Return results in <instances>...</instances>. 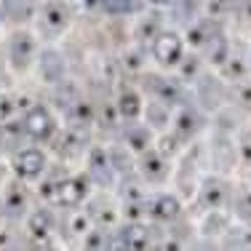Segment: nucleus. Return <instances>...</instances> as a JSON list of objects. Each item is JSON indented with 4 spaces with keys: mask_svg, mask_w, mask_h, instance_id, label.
<instances>
[{
    "mask_svg": "<svg viewBox=\"0 0 251 251\" xmlns=\"http://www.w3.org/2000/svg\"><path fill=\"white\" fill-rule=\"evenodd\" d=\"M43 40L38 38L32 27H14L3 40V59L5 67L14 77H25L35 70L40 59V51H43Z\"/></svg>",
    "mask_w": 251,
    "mask_h": 251,
    "instance_id": "obj_1",
    "label": "nucleus"
},
{
    "mask_svg": "<svg viewBox=\"0 0 251 251\" xmlns=\"http://www.w3.org/2000/svg\"><path fill=\"white\" fill-rule=\"evenodd\" d=\"M75 19L73 0H38V8L32 16V29L43 43H56L67 35Z\"/></svg>",
    "mask_w": 251,
    "mask_h": 251,
    "instance_id": "obj_2",
    "label": "nucleus"
},
{
    "mask_svg": "<svg viewBox=\"0 0 251 251\" xmlns=\"http://www.w3.org/2000/svg\"><path fill=\"white\" fill-rule=\"evenodd\" d=\"M187 38L184 32H179L174 27H163L158 35L152 38V43L147 46V56L152 59L155 70H166V73H176V67L184 62L187 56Z\"/></svg>",
    "mask_w": 251,
    "mask_h": 251,
    "instance_id": "obj_3",
    "label": "nucleus"
},
{
    "mask_svg": "<svg viewBox=\"0 0 251 251\" xmlns=\"http://www.w3.org/2000/svg\"><path fill=\"white\" fill-rule=\"evenodd\" d=\"M8 166H11V174L16 179L27 184H38L40 179L49 174L51 169V158L46 152L43 145H35V142H27L25 147H19L16 152L8 155Z\"/></svg>",
    "mask_w": 251,
    "mask_h": 251,
    "instance_id": "obj_4",
    "label": "nucleus"
},
{
    "mask_svg": "<svg viewBox=\"0 0 251 251\" xmlns=\"http://www.w3.org/2000/svg\"><path fill=\"white\" fill-rule=\"evenodd\" d=\"M22 123H25L27 139L35 142V145H51L56 139V134L62 131V118L46 101H32L22 112Z\"/></svg>",
    "mask_w": 251,
    "mask_h": 251,
    "instance_id": "obj_5",
    "label": "nucleus"
},
{
    "mask_svg": "<svg viewBox=\"0 0 251 251\" xmlns=\"http://www.w3.org/2000/svg\"><path fill=\"white\" fill-rule=\"evenodd\" d=\"M94 190L97 187H94L91 176H88L86 171H70V174H64L62 182H59L51 206L62 208V211H67V208H83L88 203V198H91Z\"/></svg>",
    "mask_w": 251,
    "mask_h": 251,
    "instance_id": "obj_6",
    "label": "nucleus"
},
{
    "mask_svg": "<svg viewBox=\"0 0 251 251\" xmlns=\"http://www.w3.org/2000/svg\"><path fill=\"white\" fill-rule=\"evenodd\" d=\"M174 158H169L163 150L158 147H150L142 155H136V174L147 184V187H166L174 176Z\"/></svg>",
    "mask_w": 251,
    "mask_h": 251,
    "instance_id": "obj_7",
    "label": "nucleus"
},
{
    "mask_svg": "<svg viewBox=\"0 0 251 251\" xmlns=\"http://www.w3.org/2000/svg\"><path fill=\"white\" fill-rule=\"evenodd\" d=\"M184 211V198L176 190H166V187H152L147 195V219L160 227L176 225L179 217Z\"/></svg>",
    "mask_w": 251,
    "mask_h": 251,
    "instance_id": "obj_8",
    "label": "nucleus"
},
{
    "mask_svg": "<svg viewBox=\"0 0 251 251\" xmlns=\"http://www.w3.org/2000/svg\"><path fill=\"white\" fill-rule=\"evenodd\" d=\"M86 174L91 176L97 190H112L121 182V174L115 169V158H112V147L94 145L86 152Z\"/></svg>",
    "mask_w": 251,
    "mask_h": 251,
    "instance_id": "obj_9",
    "label": "nucleus"
},
{
    "mask_svg": "<svg viewBox=\"0 0 251 251\" xmlns=\"http://www.w3.org/2000/svg\"><path fill=\"white\" fill-rule=\"evenodd\" d=\"M51 203L46 206H32V211L25 217V235L32 238L38 246H51V238L59 235V217L53 214Z\"/></svg>",
    "mask_w": 251,
    "mask_h": 251,
    "instance_id": "obj_10",
    "label": "nucleus"
},
{
    "mask_svg": "<svg viewBox=\"0 0 251 251\" xmlns=\"http://www.w3.org/2000/svg\"><path fill=\"white\" fill-rule=\"evenodd\" d=\"M3 195V211H5V222H25V217L32 211V198H29V184L22 179L11 176L8 182L0 187Z\"/></svg>",
    "mask_w": 251,
    "mask_h": 251,
    "instance_id": "obj_11",
    "label": "nucleus"
},
{
    "mask_svg": "<svg viewBox=\"0 0 251 251\" xmlns=\"http://www.w3.org/2000/svg\"><path fill=\"white\" fill-rule=\"evenodd\" d=\"M118 249H152L155 246V222L150 219H121L115 227Z\"/></svg>",
    "mask_w": 251,
    "mask_h": 251,
    "instance_id": "obj_12",
    "label": "nucleus"
},
{
    "mask_svg": "<svg viewBox=\"0 0 251 251\" xmlns=\"http://www.w3.org/2000/svg\"><path fill=\"white\" fill-rule=\"evenodd\" d=\"M112 101H115V110H118V115H121V121L131 123V121H142L147 97L142 94L139 86H134V83H118V91H115V97H112Z\"/></svg>",
    "mask_w": 251,
    "mask_h": 251,
    "instance_id": "obj_13",
    "label": "nucleus"
},
{
    "mask_svg": "<svg viewBox=\"0 0 251 251\" xmlns=\"http://www.w3.org/2000/svg\"><path fill=\"white\" fill-rule=\"evenodd\" d=\"M203 115H201V107L198 104H190V101H182L179 107H174V121H171V134L182 139V145H187L195 134L201 131V123Z\"/></svg>",
    "mask_w": 251,
    "mask_h": 251,
    "instance_id": "obj_14",
    "label": "nucleus"
},
{
    "mask_svg": "<svg viewBox=\"0 0 251 251\" xmlns=\"http://www.w3.org/2000/svg\"><path fill=\"white\" fill-rule=\"evenodd\" d=\"M158 139V134L147 126L145 121H131V123H121V145L126 150H131L134 155H142L145 150H150Z\"/></svg>",
    "mask_w": 251,
    "mask_h": 251,
    "instance_id": "obj_15",
    "label": "nucleus"
},
{
    "mask_svg": "<svg viewBox=\"0 0 251 251\" xmlns=\"http://www.w3.org/2000/svg\"><path fill=\"white\" fill-rule=\"evenodd\" d=\"M195 198L206 211H217V208L225 206L227 198V184L219 176H203L198 182V190H195Z\"/></svg>",
    "mask_w": 251,
    "mask_h": 251,
    "instance_id": "obj_16",
    "label": "nucleus"
},
{
    "mask_svg": "<svg viewBox=\"0 0 251 251\" xmlns=\"http://www.w3.org/2000/svg\"><path fill=\"white\" fill-rule=\"evenodd\" d=\"M27 131L22 118H14V121H5L0 123V155H11L16 152L19 147L27 145Z\"/></svg>",
    "mask_w": 251,
    "mask_h": 251,
    "instance_id": "obj_17",
    "label": "nucleus"
},
{
    "mask_svg": "<svg viewBox=\"0 0 251 251\" xmlns=\"http://www.w3.org/2000/svg\"><path fill=\"white\" fill-rule=\"evenodd\" d=\"M163 27L166 25L160 22V16H152V22H150V14L139 11V14L134 16V22H131V40H134V46H150L152 38Z\"/></svg>",
    "mask_w": 251,
    "mask_h": 251,
    "instance_id": "obj_18",
    "label": "nucleus"
},
{
    "mask_svg": "<svg viewBox=\"0 0 251 251\" xmlns=\"http://www.w3.org/2000/svg\"><path fill=\"white\" fill-rule=\"evenodd\" d=\"M19 112H22L19 97H14L11 91H3V88H0V123L14 121V118L19 115Z\"/></svg>",
    "mask_w": 251,
    "mask_h": 251,
    "instance_id": "obj_19",
    "label": "nucleus"
},
{
    "mask_svg": "<svg viewBox=\"0 0 251 251\" xmlns=\"http://www.w3.org/2000/svg\"><path fill=\"white\" fill-rule=\"evenodd\" d=\"M147 8H155V11H166V8H174L179 0H145Z\"/></svg>",
    "mask_w": 251,
    "mask_h": 251,
    "instance_id": "obj_20",
    "label": "nucleus"
},
{
    "mask_svg": "<svg viewBox=\"0 0 251 251\" xmlns=\"http://www.w3.org/2000/svg\"><path fill=\"white\" fill-rule=\"evenodd\" d=\"M0 25H3V11H0Z\"/></svg>",
    "mask_w": 251,
    "mask_h": 251,
    "instance_id": "obj_21",
    "label": "nucleus"
}]
</instances>
